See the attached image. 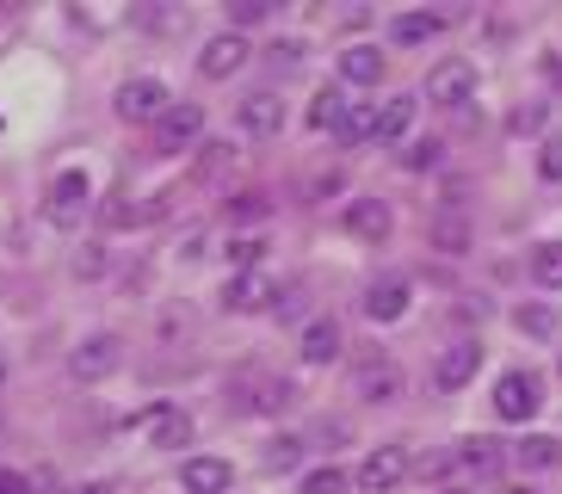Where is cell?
<instances>
[{
    "mask_svg": "<svg viewBox=\"0 0 562 494\" xmlns=\"http://www.w3.org/2000/svg\"><path fill=\"white\" fill-rule=\"evenodd\" d=\"M390 229H396V223H390V204H383V198H352V204H347V235L383 247V242H390Z\"/></svg>",
    "mask_w": 562,
    "mask_h": 494,
    "instance_id": "cell-12",
    "label": "cell"
},
{
    "mask_svg": "<svg viewBox=\"0 0 562 494\" xmlns=\"http://www.w3.org/2000/svg\"><path fill=\"white\" fill-rule=\"evenodd\" d=\"M544 75H550V87L562 93V49H544Z\"/></svg>",
    "mask_w": 562,
    "mask_h": 494,
    "instance_id": "cell-40",
    "label": "cell"
},
{
    "mask_svg": "<svg viewBox=\"0 0 562 494\" xmlns=\"http://www.w3.org/2000/svg\"><path fill=\"white\" fill-rule=\"evenodd\" d=\"M235 124H241L248 136H279L284 131V99L279 93H248L241 112H235Z\"/></svg>",
    "mask_w": 562,
    "mask_h": 494,
    "instance_id": "cell-14",
    "label": "cell"
},
{
    "mask_svg": "<svg viewBox=\"0 0 562 494\" xmlns=\"http://www.w3.org/2000/svg\"><path fill=\"white\" fill-rule=\"evenodd\" d=\"M364 315L371 322H402L408 315V279H383L364 291Z\"/></svg>",
    "mask_w": 562,
    "mask_h": 494,
    "instance_id": "cell-17",
    "label": "cell"
},
{
    "mask_svg": "<svg viewBox=\"0 0 562 494\" xmlns=\"http://www.w3.org/2000/svg\"><path fill=\"white\" fill-rule=\"evenodd\" d=\"M223 254H229V266H235V272H260V260H266V242H260V235H235V242L223 247Z\"/></svg>",
    "mask_w": 562,
    "mask_h": 494,
    "instance_id": "cell-27",
    "label": "cell"
},
{
    "mask_svg": "<svg viewBox=\"0 0 562 494\" xmlns=\"http://www.w3.org/2000/svg\"><path fill=\"white\" fill-rule=\"evenodd\" d=\"M414 105H420V99H390V105H383L378 112V143H396V136H408V124H414Z\"/></svg>",
    "mask_w": 562,
    "mask_h": 494,
    "instance_id": "cell-22",
    "label": "cell"
},
{
    "mask_svg": "<svg viewBox=\"0 0 562 494\" xmlns=\"http://www.w3.org/2000/svg\"><path fill=\"white\" fill-rule=\"evenodd\" d=\"M439 161V143H414L408 155H402V167H432Z\"/></svg>",
    "mask_w": 562,
    "mask_h": 494,
    "instance_id": "cell-37",
    "label": "cell"
},
{
    "mask_svg": "<svg viewBox=\"0 0 562 494\" xmlns=\"http://www.w3.org/2000/svg\"><path fill=\"white\" fill-rule=\"evenodd\" d=\"M507 494H538V489H507Z\"/></svg>",
    "mask_w": 562,
    "mask_h": 494,
    "instance_id": "cell-43",
    "label": "cell"
},
{
    "mask_svg": "<svg viewBox=\"0 0 562 494\" xmlns=\"http://www.w3.org/2000/svg\"><path fill=\"white\" fill-rule=\"evenodd\" d=\"M446 494H470V489H446Z\"/></svg>",
    "mask_w": 562,
    "mask_h": 494,
    "instance_id": "cell-45",
    "label": "cell"
},
{
    "mask_svg": "<svg viewBox=\"0 0 562 494\" xmlns=\"http://www.w3.org/2000/svg\"><path fill=\"white\" fill-rule=\"evenodd\" d=\"M470 87H476V68L463 63V56H451V63H439L427 75V99H432V105H458V99H470Z\"/></svg>",
    "mask_w": 562,
    "mask_h": 494,
    "instance_id": "cell-13",
    "label": "cell"
},
{
    "mask_svg": "<svg viewBox=\"0 0 562 494\" xmlns=\"http://www.w3.org/2000/svg\"><path fill=\"white\" fill-rule=\"evenodd\" d=\"M143 439H149L155 451H180V445H192V414L173 408V402H155V408L143 414Z\"/></svg>",
    "mask_w": 562,
    "mask_h": 494,
    "instance_id": "cell-5",
    "label": "cell"
},
{
    "mask_svg": "<svg viewBox=\"0 0 562 494\" xmlns=\"http://www.w3.org/2000/svg\"><path fill=\"white\" fill-rule=\"evenodd\" d=\"M75 272H81V279H100V272H105V254H100V247H81V254H75Z\"/></svg>",
    "mask_w": 562,
    "mask_h": 494,
    "instance_id": "cell-35",
    "label": "cell"
},
{
    "mask_svg": "<svg viewBox=\"0 0 562 494\" xmlns=\"http://www.w3.org/2000/svg\"><path fill=\"white\" fill-rule=\"evenodd\" d=\"M303 494H347V470H334V463L310 470V476H303Z\"/></svg>",
    "mask_w": 562,
    "mask_h": 494,
    "instance_id": "cell-30",
    "label": "cell"
},
{
    "mask_svg": "<svg viewBox=\"0 0 562 494\" xmlns=\"http://www.w3.org/2000/svg\"><path fill=\"white\" fill-rule=\"evenodd\" d=\"M235 482V470L223 458H186V470H180V489L186 494H223Z\"/></svg>",
    "mask_w": 562,
    "mask_h": 494,
    "instance_id": "cell-15",
    "label": "cell"
},
{
    "mask_svg": "<svg viewBox=\"0 0 562 494\" xmlns=\"http://www.w3.org/2000/svg\"><path fill=\"white\" fill-rule=\"evenodd\" d=\"M0 494H32V476H19V470H0Z\"/></svg>",
    "mask_w": 562,
    "mask_h": 494,
    "instance_id": "cell-39",
    "label": "cell"
},
{
    "mask_svg": "<svg viewBox=\"0 0 562 494\" xmlns=\"http://www.w3.org/2000/svg\"><path fill=\"white\" fill-rule=\"evenodd\" d=\"M359 395H364V402H396V395H402V371L390 359H364L359 364Z\"/></svg>",
    "mask_w": 562,
    "mask_h": 494,
    "instance_id": "cell-18",
    "label": "cell"
},
{
    "mask_svg": "<svg viewBox=\"0 0 562 494\" xmlns=\"http://www.w3.org/2000/svg\"><path fill=\"white\" fill-rule=\"evenodd\" d=\"M538 402H544L538 371H507V378L495 383V414H501V420H531V414H538Z\"/></svg>",
    "mask_w": 562,
    "mask_h": 494,
    "instance_id": "cell-3",
    "label": "cell"
},
{
    "mask_svg": "<svg viewBox=\"0 0 562 494\" xmlns=\"http://www.w3.org/2000/svg\"><path fill=\"white\" fill-rule=\"evenodd\" d=\"M378 112H383V105H371V99H352L347 112H340V124H334L340 143H364V136H378Z\"/></svg>",
    "mask_w": 562,
    "mask_h": 494,
    "instance_id": "cell-20",
    "label": "cell"
},
{
    "mask_svg": "<svg viewBox=\"0 0 562 494\" xmlns=\"http://www.w3.org/2000/svg\"><path fill=\"white\" fill-rule=\"evenodd\" d=\"M458 458L470 463V470H482V476H495V470H501V451H495L488 439H463V451H458Z\"/></svg>",
    "mask_w": 562,
    "mask_h": 494,
    "instance_id": "cell-29",
    "label": "cell"
},
{
    "mask_svg": "<svg viewBox=\"0 0 562 494\" xmlns=\"http://www.w3.org/2000/svg\"><path fill=\"white\" fill-rule=\"evenodd\" d=\"M513 328L531 334V340H550V334H557V310H550V303H519V310H513Z\"/></svg>",
    "mask_w": 562,
    "mask_h": 494,
    "instance_id": "cell-24",
    "label": "cell"
},
{
    "mask_svg": "<svg viewBox=\"0 0 562 494\" xmlns=\"http://www.w3.org/2000/svg\"><path fill=\"white\" fill-rule=\"evenodd\" d=\"M75 494H112V482H81Z\"/></svg>",
    "mask_w": 562,
    "mask_h": 494,
    "instance_id": "cell-42",
    "label": "cell"
},
{
    "mask_svg": "<svg viewBox=\"0 0 562 494\" xmlns=\"http://www.w3.org/2000/svg\"><path fill=\"white\" fill-rule=\"evenodd\" d=\"M432 247H446V254H463V247H470V223H463V216H432Z\"/></svg>",
    "mask_w": 562,
    "mask_h": 494,
    "instance_id": "cell-26",
    "label": "cell"
},
{
    "mask_svg": "<svg viewBox=\"0 0 562 494\" xmlns=\"http://www.w3.org/2000/svg\"><path fill=\"white\" fill-rule=\"evenodd\" d=\"M254 49H248V37L241 32H223V37H211L204 44V56H199V75H211V81H229L235 68L248 63Z\"/></svg>",
    "mask_w": 562,
    "mask_h": 494,
    "instance_id": "cell-11",
    "label": "cell"
},
{
    "mask_svg": "<svg viewBox=\"0 0 562 494\" xmlns=\"http://www.w3.org/2000/svg\"><path fill=\"white\" fill-rule=\"evenodd\" d=\"M272 303H279V284L266 279V272H235L223 284V310L229 315H254V310H272Z\"/></svg>",
    "mask_w": 562,
    "mask_h": 494,
    "instance_id": "cell-7",
    "label": "cell"
},
{
    "mask_svg": "<svg viewBox=\"0 0 562 494\" xmlns=\"http://www.w3.org/2000/svg\"><path fill=\"white\" fill-rule=\"evenodd\" d=\"M340 112H347V99H340V93L328 87V93H315V105H310V124H315V131H328V124H340Z\"/></svg>",
    "mask_w": 562,
    "mask_h": 494,
    "instance_id": "cell-31",
    "label": "cell"
},
{
    "mask_svg": "<svg viewBox=\"0 0 562 494\" xmlns=\"http://www.w3.org/2000/svg\"><path fill=\"white\" fill-rule=\"evenodd\" d=\"M0 383H7V359H0Z\"/></svg>",
    "mask_w": 562,
    "mask_h": 494,
    "instance_id": "cell-44",
    "label": "cell"
},
{
    "mask_svg": "<svg viewBox=\"0 0 562 494\" xmlns=\"http://www.w3.org/2000/svg\"><path fill=\"white\" fill-rule=\"evenodd\" d=\"M204 136V105H192V99H173V112L155 124V148L161 155H180V148H192Z\"/></svg>",
    "mask_w": 562,
    "mask_h": 494,
    "instance_id": "cell-4",
    "label": "cell"
},
{
    "mask_svg": "<svg viewBox=\"0 0 562 494\" xmlns=\"http://www.w3.org/2000/svg\"><path fill=\"white\" fill-rule=\"evenodd\" d=\"M482 371V346L476 340H458V346H446V352H439V364H432V383H439V390H463V383L476 378Z\"/></svg>",
    "mask_w": 562,
    "mask_h": 494,
    "instance_id": "cell-10",
    "label": "cell"
},
{
    "mask_svg": "<svg viewBox=\"0 0 562 494\" xmlns=\"http://www.w3.org/2000/svg\"><path fill=\"white\" fill-rule=\"evenodd\" d=\"M266 13H272L266 0H229V19H235V25H260Z\"/></svg>",
    "mask_w": 562,
    "mask_h": 494,
    "instance_id": "cell-34",
    "label": "cell"
},
{
    "mask_svg": "<svg viewBox=\"0 0 562 494\" xmlns=\"http://www.w3.org/2000/svg\"><path fill=\"white\" fill-rule=\"evenodd\" d=\"M531 279L544 291H562V242H538L531 247Z\"/></svg>",
    "mask_w": 562,
    "mask_h": 494,
    "instance_id": "cell-23",
    "label": "cell"
},
{
    "mask_svg": "<svg viewBox=\"0 0 562 494\" xmlns=\"http://www.w3.org/2000/svg\"><path fill=\"white\" fill-rule=\"evenodd\" d=\"M340 75H347L352 87H378L383 81V49H371V44L340 49Z\"/></svg>",
    "mask_w": 562,
    "mask_h": 494,
    "instance_id": "cell-19",
    "label": "cell"
},
{
    "mask_svg": "<svg viewBox=\"0 0 562 494\" xmlns=\"http://www.w3.org/2000/svg\"><path fill=\"white\" fill-rule=\"evenodd\" d=\"M513 131H544V105H538V99L519 105V112H513Z\"/></svg>",
    "mask_w": 562,
    "mask_h": 494,
    "instance_id": "cell-36",
    "label": "cell"
},
{
    "mask_svg": "<svg viewBox=\"0 0 562 494\" xmlns=\"http://www.w3.org/2000/svg\"><path fill=\"white\" fill-rule=\"evenodd\" d=\"M117 364H124V340H117V334H93V340H81L68 352V371L81 383H105Z\"/></svg>",
    "mask_w": 562,
    "mask_h": 494,
    "instance_id": "cell-2",
    "label": "cell"
},
{
    "mask_svg": "<svg viewBox=\"0 0 562 494\" xmlns=\"http://www.w3.org/2000/svg\"><path fill=\"white\" fill-rule=\"evenodd\" d=\"M167 112H173V99H167V87L149 81V75H136V81L117 87V117H124V124H161Z\"/></svg>",
    "mask_w": 562,
    "mask_h": 494,
    "instance_id": "cell-1",
    "label": "cell"
},
{
    "mask_svg": "<svg viewBox=\"0 0 562 494\" xmlns=\"http://www.w3.org/2000/svg\"><path fill=\"white\" fill-rule=\"evenodd\" d=\"M229 216H235V223H266V216H272V198H266V192H241V198H229Z\"/></svg>",
    "mask_w": 562,
    "mask_h": 494,
    "instance_id": "cell-28",
    "label": "cell"
},
{
    "mask_svg": "<svg viewBox=\"0 0 562 494\" xmlns=\"http://www.w3.org/2000/svg\"><path fill=\"white\" fill-rule=\"evenodd\" d=\"M340 322H328V315H322V322H310V328H303V340H297V352H303V364H334L340 359Z\"/></svg>",
    "mask_w": 562,
    "mask_h": 494,
    "instance_id": "cell-16",
    "label": "cell"
},
{
    "mask_svg": "<svg viewBox=\"0 0 562 494\" xmlns=\"http://www.w3.org/2000/svg\"><path fill=\"white\" fill-rule=\"evenodd\" d=\"M538 173H544L550 186L562 180V136H550V143H544V155H538Z\"/></svg>",
    "mask_w": 562,
    "mask_h": 494,
    "instance_id": "cell-33",
    "label": "cell"
},
{
    "mask_svg": "<svg viewBox=\"0 0 562 494\" xmlns=\"http://www.w3.org/2000/svg\"><path fill=\"white\" fill-rule=\"evenodd\" d=\"M439 25H446L439 13H402L396 25H390V37H396V44H427V37H439Z\"/></svg>",
    "mask_w": 562,
    "mask_h": 494,
    "instance_id": "cell-25",
    "label": "cell"
},
{
    "mask_svg": "<svg viewBox=\"0 0 562 494\" xmlns=\"http://www.w3.org/2000/svg\"><path fill=\"white\" fill-rule=\"evenodd\" d=\"M297 458H303V439H291V433H284V439H272V451H266V470H291Z\"/></svg>",
    "mask_w": 562,
    "mask_h": 494,
    "instance_id": "cell-32",
    "label": "cell"
},
{
    "mask_svg": "<svg viewBox=\"0 0 562 494\" xmlns=\"http://www.w3.org/2000/svg\"><path fill=\"white\" fill-rule=\"evenodd\" d=\"M272 310H279L284 322H297V315H303V291H279V303H272Z\"/></svg>",
    "mask_w": 562,
    "mask_h": 494,
    "instance_id": "cell-38",
    "label": "cell"
},
{
    "mask_svg": "<svg viewBox=\"0 0 562 494\" xmlns=\"http://www.w3.org/2000/svg\"><path fill=\"white\" fill-rule=\"evenodd\" d=\"M272 63H279V68H297V44H272Z\"/></svg>",
    "mask_w": 562,
    "mask_h": 494,
    "instance_id": "cell-41",
    "label": "cell"
},
{
    "mask_svg": "<svg viewBox=\"0 0 562 494\" xmlns=\"http://www.w3.org/2000/svg\"><path fill=\"white\" fill-rule=\"evenodd\" d=\"M402 476H408V451H402V445H378V451L359 463V489H364V494L402 489Z\"/></svg>",
    "mask_w": 562,
    "mask_h": 494,
    "instance_id": "cell-6",
    "label": "cell"
},
{
    "mask_svg": "<svg viewBox=\"0 0 562 494\" xmlns=\"http://www.w3.org/2000/svg\"><path fill=\"white\" fill-rule=\"evenodd\" d=\"M229 402H235L241 414H284L291 402H297V383H284V378H254V383H241Z\"/></svg>",
    "mask_w": 562,
    "mask_h": 494,
    "instance_id": "cell-8",
    "label": "cell"
},
{
    "mask_svg": "<svg viewBox=\"0 0 562 494\" xmlns=\"http://www.w3.org/2000/svg\"><path fill=\"white\" fill-rule=\"evenodd\" d=\"M513 458L526 463V470H550V463H562V439H550V433H531V439L513 445Z\"/></svg>",
    "mask_w": 562,
    "mask_h": 494,
    "instance_id": "cell-21",
    "label": "cell"
},
{
    "mask_svg": "<svg viewBox=\"0 0 562 494\" xmlns=\"http://www.w3.org/2000/svg\"><path fill=\"white\" fill-rule=\"evenodd\" d=\"M87 198H93V186H87V173H81V167H68L63 180L50 186V223H56V229H75V223H81Z\"/></svg>",
    "mask_w": 562,
    "mask_h": 494,
    "instance_id": "cell-9",
    "label": "cell"
}]
</instances>
